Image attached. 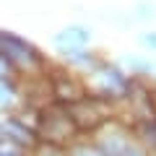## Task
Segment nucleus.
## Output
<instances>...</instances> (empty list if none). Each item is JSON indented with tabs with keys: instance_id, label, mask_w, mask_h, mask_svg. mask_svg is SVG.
Returning a JSON list of instances; mask_svg holds the SVG:
<instances>
[{
	"instance_id": "3",
	"label": "nucleus",
	"mask_w": 156,
	"mask_h": 156,
	"mask_svg": "<svg viewBox=\"0 0 156 156\" xmlns=\"http://www.w3.org/2000/svg\"><path fill=\"white\" fill-rule=\"evenodd\" d=\"M130 23H151L156 18V3L154 0H135L128 11Z\"/></svg>"
},
{
	"instance_id": "2",
	"label": "nucleus",
	"mask_w": 156,
	"mask_h": 156,
	"mask_svg": "<svg viewBox=\"0 0 156 156\" xmlns=\"http://www.w3.org/2000/svg\"><path fill=\"white\" fill-rule=\"evenodd\" d=\"M91 42V29L83 26V23H70L65 26L60 34L55 37V44L60 47L62 52H70V50H81Z\"/></svg>"
},
{
	"instance_id": "1",
	"label": "nucleus",
	"mask_w": 156,
	"mask_h": 156,
	"mask_svg": "<svg viewBox=\"0 0 156 156\" xmlns=\"http://www.w3.org/2000/svg\"><path fill=\"white\" fill-rule=\"evenodd\" d=\"M0 55L5 57L11 65H31L39 62V52L31 42L13 31H0Z\"/></svg>"
}]
</instances>
